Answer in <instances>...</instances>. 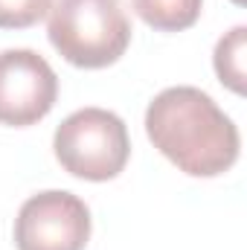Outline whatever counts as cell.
Returning <instances> with one entry per match:
<instances>
[{
    "label": "cell",
    "instance_id": "cell-6",
    "mask_svg": "<svg viewBox=\"0 0 247 250\" xmlns=\"http://www.w3.org/2000/svg\"><path fill=\"white\" fill-rule=\"evenodd\" d=\"M204 0H131L140 21L157 32H181L201 18Z\"/></svg>",
    "mask_w": 247,
    "mask_h": 250
},
{
    "label": "cell",
    "instance_id": "cell-4",
    "mask_svg": "<svg viewBox=\"0 0 247 250\" xmlns=\"http://www.w3.org/2000/svg\"><path fill=\"white\" fill-rule=\"evenodd\" d=\"M90 242L87 204L64 189L26 198L15 218L18 250H84Z\"/></svg>",
    "mask_w": 247,
    "mask_h": 250
},
{
    "label": "cell",
    "instance_id": "cell-7",
    "mask_svg": "<svg viewBox=\"0 0 247 250\" xmlns=\"http://www.w3.org/2000/svg\"><path fill=\"white\" fill-rule=\"evenodd\" d=\"M245 56H247V26H233L218 44H215V73L221 79L224 87H230L233 93H245L247 70H245Z\"/></svg>",
    "mask_w": 247,
    "mask_h": 250
},
{
    "label": "cell",
    "instance_id": "cell-2",
    "mask_svg": "<svg viewBox=\"0 0 247 250\" xmlns=\"http://www.w3.org/2000/svg\"><path fill=\"white\" fill-rule=\"evenodd\" d=\"M47 35L64 62L102 70L125 56L131 21L123 0H53Z\"/></svg>",
    "mask_w": 247,
    "mask_h": 250
},
{
    "label": "cell",
    "instance_id": "cell-5",
    "mask_svg": "<svg viewBox=\"0 0 247 250\" xmlns=\"http://www.w3.org/2000/svg\"><path fill=\"white\" fill-rule=\"evenodd\" d=\"M59 99V76L35 50L0 53V125L41 123Z\"/></svg>",
    "mask_w": 247,
    "mask_h": 250
},
{
    "label": "cell",
    "instance_id": "cell-8",
    "mask_svg": "<svg viewBox=\"0 0 247 250\" xmlns=\"http://www.w3.org/2000/svg\"><path fill=\"white\" fill-rule=\"evenodd\" d=\"M53 0H0V29H29L50 15Z\"/></svg>",
    "mask_w": 247,
    "mask_h": 250
},
{
    "label": "cell",
    "instance_id": "cell-9",
    "mask_svg": "<svg viewBox=\"0 0 247 250\" xmlns=\"http://www.w3.org/2000/svg\"><path fill=\"white\" fill-rule=\"evenodd\" d=\"M233 3H236V6H245V0H233Z\"/></svg>",
    "mask_w": 247,
    "mask_h": 250
},
{
    "label": "cell",
    "instance_id": "cell-1",
    "mask_svg": "<svg viewBox=\"0 0 247 250\" xmlns=\"http://www.w3.org/2000/svg\"><path fill=\"white\" fill-rule=\"evenodd\" d=\"M145 134L154 148L192 178H218L239 160L236 123L198 87L160 90L145 108Z\"/></svg>",
    "mask_w": 247,
    "mask_h": 250
},
{
    "label": "cell",
    "instance_id": "cell-3",
    "mask_svg": "<svg viewBox=\"0 0 247 250\" xmlns=\"http://www.w3.org/2000/svg\"><path fill=\"white\" fill-rule=\"evenodd\" d=\"M56 160L64 172L82 181H114L131 157V137L125 123L105 108L73 111L53 134Z\"/></svg>",
    "mask_w": 247,
    "mask_h": 250
}]
</instances>
